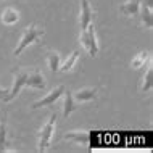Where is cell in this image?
Masks as SVG:
<instances>
[{
	"mask_svg": "<svg viewBox=\"0 0 153 153\" xmlns=\"http://www.w3.org/2000/svg\"><path fill=\"white\" fill-rule=\"evenodd\" d=\"M44 36V29H37V26L36 24H31V26H27L26 29H24L23 32V37H21V40H19V44H18V47L15 48V55L18 56V55H21L23 50L27 47L29 44L32 42H36L39 37H42Z\"/></svg>",
	"mask_w": 153,
	"mask_h": 153,
	"instance_id": "1",
	"label": "cell"
},
{
	"mask_svg": "<svg viewBox=\"0 0 153 153\" xmlns=\"http://www.w3.org/2000/svg\"><path fill=\"white\" fill-rule=\"evenodd\" d=\"M55 121H56V114L52 113L50 119L47 121V124L42 127L40 131V137H39V153H44L48 148L53 137V132H55Z\"/></svg>",
	"mask_w": 153,
	"mask_h": 153,
	"instance_id": "2",
	"label": "cell"
},
{
	"mask_svg": "<svg viewBox=\"0 0 153 153\" xmlns=\"http://www.w3.org/2000/svg\"><path fill=\"white\" fill-rule=\"evenodd\" d=\"M81 42L87 48L90 56H95L98 53V44H97V37H95V31H94V23H90L84 31H81Z\"/></svg>",
	"mask_w": 153,
	"mask_h": 153,
	"instance_id": "3",
	"label": "cell"
},
{
	"mask_svg": "<svg viewBox=\"0 0 153 153\" xmlns=\"http://www.w3.org/2000/svg\"><path fill=\"white\" fill-rule=\"evenodd\" d=\"M27 76H29V71L27 69H23V68H16L13 71V77H15V82H13V87L10 89V94H8V102L13 100L16 95L19 94L24 85L27 82Z\"/></svg>",
	"mask_w": 153,
	"mask_h": 153,
	"instance_id": "4",
	"label": "cell"
},
{
	"mask_svg": "<svg viewBox=\"0 0 153 153\" xmlns=\"http://www.w3.org/2000/svg\"><path fill=\"white\" fill-rule=\"evenodd\" d=\"M63 92H65V85H58V87H55L53 90H50V92L45 95L44 98H40L39 102L32 103L31 108L36 110V108H40V106H48V105H52V103H55V102L61 97V95H63Z\"/></svg>",
	"mask_w": 153,
	"mask_h": 153,
	"instance_id": "5",
	"label": "cell"
},
{
	"mask_svg": "<svg viewBox=\"0 0 153 153\" xmlns=\"http://www.w3.org/2000/svg\"><path fill=\"white\" fill-rule=\"evenodd\" d=\"M92 23V10L89 0H81V31H84Z\"/></svg>",
	"mask_w": 153,
	"mask_h": 153,
	"instance_id": "6",
	"label": "cell"
},
{
	"mask_svg": "<svg viewBox=\"0 0 153 153\" xmlns=\"http://www.w3.org/2000/svg\"><path fill=\"white\" fill-rule=\"evenodd\" d=\"M26 85L34 87V89H44V87H45V81H44L42 73H40L39 69H32V71H29V76H27Z\"/></svg>",
	"mask_w": 153,
	"mask_h": 153,
	"instance_id": "7",
	"label": "cell"
},
{
	"mask_svg": "<svg viewBox=\"0 0 153 153\" xmlns=\"http://www.w3.org/2000/svg\"><path fill=\"white\" fill-rule=\"evenodd\" d=\"M63 95H65V105H63V116H65V118H68L69 114H71L73 111H74V110L77 108V106H76V103H74V100H73V92H69V90H66V89H65Z\"/></svg>",
	"mask_w": 153,
	"mask_h": 153,
	"instance_id": "8",
	"label": "cell"
},
{
	"mask_svg": "<svg viewBox=\"0 0 153 153\" xmlns=\"http://www.w3.org/2000/svg\"><path fill=\"white\" fill-rule=\"evenodd\" d=\"M95 95H97V89L94 87H87V89H82V90H77L74 94L77 102H89V100H94Z\"/></svg>",
	"mask_w": 153,
	"mask_h": 153,
	"instance_id": "9",
	"label": "cell"
},
{
	"mask_svg": "<svg viewBox=\"0 0 153 153\" xmlns=\"http://www.w3.org/2000/svg\"><path fill=\"white\" fill-rule=\"evenodd\" d=\"M142 0H129L121 7V13H124L126 16H134L139 13V5Z\"/></svg>",
	"mask_w": 153,
	"mask_h": 153,
	"instance_id": "10",
	"label": "cell"
},
{
	"mask_svg": "<svg viewBox=\"0 0 153 153\" xmlns=\"http://www.w3.org/2000/svg\"><path fill=\"white\" fill-rule=\"evenodd\" d=\"M65 139L74 140V142H77V143H89L90 132H87V131H84V132H69V134L65 135Z\"/></svg>",
	"mask_w": 153,
	"mask_h": 153,
	"instance_id": "11",
	"label": "cell"
},
{
	"mask_svg": "<svg viewBox=\"0 0 153 153\" xmlns=\"http://www.w3.org/2000/svg\"><path fill=\"white\" fill-rule=\"evenodd\" d=\"M19 19V13L15 8H7L2 13V23L3 24H15Z\"/></svg>",
	"mask_w": 153,
	"mask_h": 153,
	"instance_id": "12",
	"label": "cell"
},
{
	"mask_svg": "<svg viewBox=\"0 0 153 153\" xmlns=\"http://www.w3.org/2000/svg\"><path fill=\"white\" fill-rule=\"evenodd\" d=\"M77 56H79V52H77V50H76V52H73L71 55H69L68 58H66L65 63L58 68V71H63V73L71 71V69L74 68V65H76V61H77Z\"/></svg>",
	"mask_w": 153,
	"mask_h": 153,
	"instance_id": "13",
	"label": "cell"
},
{
	"mask_svg": "<svg viewBox=\"0 0 153 153\" xmlns=\"http://www.w3.org/2000/svg\"><path fill=\"white\" fill-rule=\"evenodd\" d=\"M7 152V116L0 121V153Z\"/></svg>",
	"mask_w": 153,
	"mask_h": 153,
	"instance_id": "14",
	"label": "cell"
},
{
	"mask_svg": "<svg viewBox=\"0 0 153 153\" xmlns=\"http://www.w3.org/2000/svg\"><path fill=\"white\" fill-rule=\"evenodd\" d=\"M47 60H48V68H50L52 73H56L60 68V55L56 52H48L47 55Z\"/></svg>",
	"mask_w": 153,
	"mask_h": 153,
	"instance_id": "15",
	"label": "cell"
},
{
	"mask_svg": "<svg viewBox=\"0 0 153 153\" xmlns=\"http://www.w3.org/2000/svg\"><path fill=\"white\" fill-rule=\"evenodd\" d=\"M148 55H150V53L148 52H140L137 56H135L134 60H132V63H131V66L134 69H137V68H142L143 65H145V61L148 60Z\"/></svg>",
	"mask_w": 153,
	"mask_h": 153,
	"instance_id": "16",
	"label": "cell"
},
{
	"mask_svg": "<svg viewBox=\"0 0 153 153\" xmlns=\"http://www.w3.org/2000/svg\"><path fill=\"white\" fill-rule=\"evenodd\" d=\"M152 68H148V71H147V76L143 77V84H142V92H147V90H150L152 89Z\"/></svg>",
	"mask_w": 153,
	"mask_h": 153,
	"instance_id": "17",
	"label": "cell"
},
{
	"mask_svg": "<svg viewBox=\"0 0 153 153\" xmlns=\"http://www.w3.org/2000/svg\"><path fill=\"white\" fill-rule=\"evenodd\" d=\"M8 94H10V90H8V89H0V100L8 102Z\"/></svg>",
	"mask_w": 153,
	"mask_h": 153,
	"instance_id": "18",
	"label": "cell"
}]
</instances>
